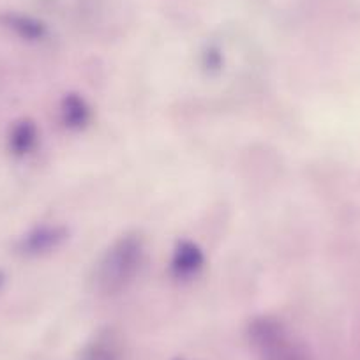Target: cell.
Listing matches in <instances>:
<instances>
[{
	"label": "cell",
	"instance_id": "cell-5",
	"mask_svg": "<svg viewBox=\"0 0 360 360\" xmlns=\"http://www.w3.org/2000/svg\"><path fill=\"white\" fill-rule=\"evenodd\" d=\"M120 346L113 338H99L86 346L82 360H120Z\"/></svg>",
	"mask_w": 360,
	"mask_h": 360
},
{
	"label": "cell",
	"instance_id": "cell-2",
	"mask_svg": "<svg viewBox=\"0 0 360 360\" xmlns=\"http://www.w3.org/2000/svg\"><path fill=\"white\" fill-rule=\"evenodd\" d=\"M248 338L256 360H309L300 341L278 318H255L249 323Z\"/></svg>",
	"mask_w": 360,
	"mask_h": 360
},
{
	"label": "cell",
	"instance_id": "cell-1",
	"mask_svg": "<svg viewBox=\"0 0 360 360\" xmlns=\"http://www.w3.org/2000/svg\"><path fill=\"white\" fill-rule=\"evenodd\" d=\"M143 259V242L138 235H124L99 259L94 272L96 290L103 295L124 292L136 278Z\"/></svg>",
	"mask_w": 360,
	"mask_h": 360
},
{
	"label": "cell",
	"instance_id": "cell-4",
	"mask_svg": "<svg viewBox=\"0 0 360 360\" xmlns=\"http://www.w3.org/2000/svg\"><path fill=\"white\" fill-rule=\"evenodd\" d=\"M62 115H64L65 126L79 129L89 122L90 110L79 96H68L64 99V106H62Z\"/></svg>",
	"mask_w": 360,
	"mask_h": 360
},
{
	"label": "cell",
	"instance_id": "cell-3",
	"mask_svg": "<svg viewBox=\"0 0 360 360\" xmlns=\"http://www.w3.org/2000/svg\"><path fill=\"white\" fill-rule=\"evenodd\" d=\"M205 263V256L193 242H182L172 259V270L176 278H191Z\"/></svg>",
	"mask_w": 360,
	"mask_h": 360
}]
</instances>
